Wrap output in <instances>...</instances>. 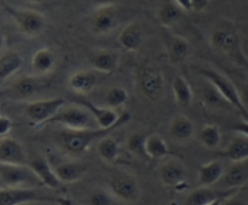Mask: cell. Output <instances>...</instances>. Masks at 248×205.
<instances>
[{
    "label": "cell",
    "mask_w": 248,
    "mask_h": 205,
    "mask_svg": "<svg viewBox=\"0 0 248 205\" xmlns=\"http://www.w3.org/2000/svg\"><path fill=\"white\" fill-rule=\"evenodd\" d=\"M0 182L4 187L39 188L41 181L29 164H5L0 163Z\"/></svg>",
    "instance_id": "5"
},
{
    "label": "cell",
    "mask_w": 248,
    "mask_h": 205,
    "mask_svg": "<svg viewBox=\"0 0 248 205\" xmlns=\"http://www.w3.org/2000/svg\"><path fill=\"white\" fill-rule=\"evenodd\" d=\"M220 181L225 188H240L248 181V160L232 163L225 170Z\"/></svg>",
    "instance_id": "24"
},
{
    "label": "cell",
    "mask_w": 248,
    "mask_h": 205,
    "mask_svg": "<svg viewBox=\"0 0 248 205\" xmlns=\"http://www.w3.org/2000/svg\"><path fill=\"white\" fill-rule=\"evenodd\" d=\"M128 99H130V95H128L127 90L121 86H113L107 92L104 102L108 107L118 109L125 106L128 102Z\"/></svg>",
    "instance_id": "33"
},
{
    "label": "cell",
    "mask_w": 248,
    "mask_h": 205,
    "mask_svg": "<svg viewBox=\"0 0 248 205\" xmlns=\"http://www.w3.org/2000/svg\"><path fill=\"white\" fill-rule=\"evenodd\" d=\"M65 106V100L62 97H51V99L36 100L29 102L24 108L26 117L31 124L38 126L47 125L48 120Z\"/></svg>",
    "instance_id": "7"
},
{
    "label": "cell",
    "mask_w": 248,
    "mask_h": 205,
    "mask_svg": "<svg viewBox=\"0 0 248 205\" xmlns=\"http://www.w3.org/2000/svg\"><path fill=\"white\" fill-rule=\"evenodd\" d=\"M98 84V77L89 70H77L68 78V86L74 94L87 95Z\"/></svg>",
    "instance_id": "21"
},
{
    "label": "cell",
    "mask_w": 248,
    "mask_h": 205,
    "mask_svg": "<svg viewBox=\"0 0 248 205\" xmlns=\"http://www.w3.org/2000/svg\"><path fill=\"white\" fill-rule=\"evenodd\" d=\"M183 10L174 1H166L160 6L157 11V18L164 28H170L181 19Z\"/></svg>",
    "instance_id": "31"
},
{
    "label": "cell",
    "mask_w": 248,
    "mask_h": 205,
    "mask_svg": "<svg viewBox=\"0 0 248 205\" xmlns=\"http://www.w3.org/2000/svg\"><path fill=\"white\" fill-rule=\"evenodd\" d=\"M107 188L119 203L135 204L142 197L140 182L130 172L118 171L111 174Z\"/></svg>",
    "instance_id": "4"
},
{
    "label": "cell",
    "mask_w": 248,
    "mask_h": 205,
    "mask_svg": "<svg viewBox=\"0 0 248 205\" xmlns=\"http://www.w3.org/2000/svg\"><path fill=\"white\" fill-rule=\"evenodd\" d=\"M172 91L177 104L182 108H189L193 103L194 94L190 84L182 75H176L172 83Z\"/></svg>",
    "instance_id": "30"
},
{
    "label": "cell",
    "mask_w": 248,
    "mask_h": 205,
    "mask_svg": "<svg viewBox=\"0 0 248 205\" xmlns=\"http://www.w3.org/2000/svg\"><path fill=\"white\" fill-rule=\"evenodd\" d=\"M240 188H227V191H213L207 186H199L188 194L186 204L188 205H215L227 203L239 192Z\"/></svg>",
    "instance_id": "11"
},
{
    "label": "cell",
    "mask_w": 248,
    "mask_h": 205,
    "mask_svg": "<svg viewBox=\"0 0 248 205\" xmlns=\"http://www.w3.org/2000/svg\"><path fill=\"white\" fill-rule=\"evenodd\" d=\"M29 2H31V4H43L45 0H28Z\"/></svg>",
    "instance_id": "43"
},
{
    "label": "cell",
    "mask_w": 248,
    "mask_h": 205,
    "mask_svg": "<svg viewBox=\"0 0 248 205\" xmlns=\"http://www.w3.org/2000/svg\"><path fill=\"white\" fill-rule=\"evenodd\" d=\"M183 11H191V0H173Z\"/></svg>",
    "instance_id": "39"
},
{
    "label": "cell",
    "mask_w": 248,
    "mask_h": 205,
    "mask_svg": "<svg viewBox=\"0 0 248 205\" xmlns=\"http://www.w3.org/2000/svg\"><path fill=\"white\" fill-rule=\"evenodd\" d=\"M199 73L212 85L213 89L217 91V94L223 100H225L228 103L232 104L234 108H236L245 117V119H248V111L246 107L244 106V103H242L240 91L229 78H227L224 74L218 72V70L211 69V68L201 69L199 70Z\"/></svg>",
    "instance_id": "3"
},
{
    "label": "cell",
    "mask_w": 248,
    "mask_h": 205,
    "mask_svg": "<svg viewBox=\"0 0 248 205\" xmlns=\"http://www.w3.org/2000/svg\"><path fill=\"white\" fill-rule=\"evenodd\" d=\"M144 140L145 137L140 133L132 134L130 137L127 138V148L130 152H132L133 154L137 155H145L144 152Z\"/></svg>",
    "instance_id": "35"
},
{
    "label": "cell",
    "mask_w": 248,
    "mask_h": 205,
    "mask_svg": "<svg viewBox=\"0 0 248 205\" xmlns=\"http://www.w3.org/2000/svg\"><path fill=\"white\" fill-rule=\"evenodd\" d=\"M225 169L219 160L205 163L200 165L198 171V180L200 186L211 187L219 182L224 175Z\"/></svg>",
    "instance_id": "26"
},
{
    "label": "cell",
    "mask_w": 248,
    "mask_h": 205,
    "mask_svg": "<svg viewBox=\"0 0 248 205\" xmlns=\"http://www.w3.org/2000/svg\"><path fill=\"white\" fill-rule=\"evenodd\" d=\"M118 203L119 202L114 198V196L109 192L108 188H97L96 191L92 192L89 198V204L92 205H111Z\"/></svg>",
    "instance_id": "34"
},
{
    "label": "cell",
    "mask_w": 248,
    "mask_h": 205,
    "mask_svg": "<svg viewBox=\"0 0 248 205\" xmlns=\"http://www.w3.org/2000/svg\"><path fill=\"white\" fill-rule=\"evenodd\" d=\"M41 78L40 75H23L18 78L10 87V96L26 100L39 94L46 86Z\"/></svg>",
    "instance_id": "14"
},
{
    "label": "cell",
    "mask_w": 248,
    "mask_h": 205,
    "mask_svg": "<svg viewBox=\"0 0 248 205\" xmlns=\"http://www.w3.org/2000/svg\"><path fill=\"white\" fill-rule=\"evenodd\" d=\"M94 118L91 112L84 107L80 106H70L62 107L52 118L48 120L47 124H60L65 126L67 129L78 130V129H87L93 128Z\"/></svg>",
    "instance_id": "6"
},
{
    "label": "cell",
    "mask_w": 248,
    "mask_h": 205,
    "mask_svg": "<svg viewBox=\"0 0 248 205\" xmlns=\"http://www.w3.org/2000/svg\"><path fill=\"white\" fill-rule=\"evenodd\" d=\"M120 21V14L115 5L97 7L96 12L91 18V31L97 35H104L118 27Z\"/></svg>",
    "instance_id": "12"
},
{
    "label": "cell",
    "mask_w": 248,
    "mask_h": 205,
    "mask_svg": "<svg viewBox=\"0 0 248 205\" xmlns=\"http://www.w3.org/2000/svg\"><path fill=\"white\" fill-rule=\"evenodd\" d=\"M5 46H6V38H5V35L2 34V32L0 31V51H1Z\"/></svg>",
    "instance_id": "42"
},
{
    "label": "cell",
    "mask_w": 248,
    "mask_h": 205,
    "mask_svg": "<svg viewBox=\"0 0 248 205\" xmlns=\"http://www.w3.org/2000/svg\"><path fill=\"white\" fill-rule=\"evenodd\" d=\"M110 135L104 136L101 140L97 141V153H98V157L101 158L102 162L107 163V164H114L118 160L121 152L119 141Z\"/></svg>",
    "instance_id": "29"
},
{
    "label": "cell",
    "mask_w": 248,
    "mask_h": 205,
    "mask_svg": "<svg viewBox=\"0 0 248 205\" xmlns=\"http://www.w3.org/2000/svg\"><path fill=\"white\" fill-rule=\"evenodd\" d=\"M240 96H241L242 103H244V106L246 107V109L248 111V84L242 87L241 91H240Z\"/></svg>",
    "instance_id": "41"
},
{
    "label": "cell",
    "mask_w": 248,
    "mask_h": 205,
    "mask_svg": "<svg viewBox=\"0 0 248 205\" xmlns=\"http://www.w3.org/2000/svg\"><path fill=\"white\" fill-rule=\"evenodd\" d=\"M211 44L215 49L229 55L240 52V38L236 29L229 22H219L211 34Z\"/></svg>",
    "instance_id": "9"
},
{
    "label": "cell",
    "mask_w": 248,
    "mask_h": 205,
    "mask_svg": "<svg viewBox=\"0 0 248 205\" xmlns=\"http://www.w3.org/2000/svg\"><path fill=\"white\" fill-rule=\"evenodd\" d=\"M247 58H248V56H247Z\"/></svg>",
    "instance_id": "45"
},
{
    "label": "cell",
    "mask_w": 248,
    "mask_h": 205,
    "mask_svg": "<svg viewBox=\"0 0 248 205\" xmlns=\"http://www.w3.org/2000/svg\"><path fill=\"white\" fill-rule=\"evenodd\" d=\"M12 126H14V121L11 120V118L0 114V138L9 135L10 131L12 130Z\"/></svg>",
    "instance_id": "36"
},
{
    "label": "cell",
    "mask_w": 248,
    "mask_h": 205,
    "mask_svg": "<svg viewBox=\"0 0 248 205\" xmlns=\"http://www.w3.org/2000/svg\"><path fill=\"white\" fill-rule=\"evenodd\" d=\"M0 114H1V107H0Z\"/></svg>",
    "instance_id": "44"
},
{
    "label": "cell",
    "mask_w": 248,
    "mask_h": 205,
    "mask_svg": "<svg viewBox=\"0 0 248 205\" xmlns=\"http://www.w3.org/2000/svg\"><path fill=\"white\" fill-rule=\"evenodd\" d=\"M34 202H56L44 197L38 188L24 187H4L0 189V205H18Z\"/></svg>",
    "instance_id": "10"
},
{
    "label": "cell",
    "mask_w": 248,
    "mask_h": 205,
    "mask_svg": "<svg viewBox=\"0 0 248 205\" xmlns=\"http://www.w3.org/2000/svg\"><path fill=\"white\" fill-rule=\"evenodd\" d=\"M52 167L62 184H74V182L80 181L84 179L87 172L86 165L79 162H69V160L58 162Z\"/></svg>",
    "instance_id": "20"
},
{
    "label": "cell",
    "mask_w": 248,
    "mask_h": 205,
    "mask_svg": "<svg viewBox=\"0 0 248 205\" xmlns=\"http://www.w3.org/2000/svg\"><path fill=\"white\" fill-rule=\"evenodd\" d=\"M232 131H235L236 134H244V135L248 136V119H245V120L235 124Z\"/></svg>",
    "instance_id": "38"
},
{
    "label": "cell",
    "mask_w": 248,
    "mask_h": 205,
    "mask_svg": "<svg viewBox=\"0 0 248 205\" xmlns=\"http://www.w3.org/2000/svg\"><path fill=\"white\" fill-rule=\"evenodd\" d=\"M34 74L45 77L50 74L56 67V55L50 48H41L35 51L31 61Z\"/></svg>",
    "instance_id": "23"
},
{
    "label": "cell",
    "mask_w": 248,
    "mask_h": 205,
    "mask_svg": "<svg viewBox=\"0 0 248 205\" xmlns=\"http://www.w3.org/2000/svg\"><path fill=\"white\" fill-rule=\"evenodd\" d=\"M211 0H191V11L203 12L210 5Z\"/></svg>",
    "instance_id": "37"
},
{
    "label": "cell",
    "mask_w": 248,
    "mask_h": 205,
    "mask_svg": "<svg viewBox=\"0 0 248 205\" xmlns=\"http://www.w3.org/2000/svg\"><path fill=\"white\" fill-rule=\"evenodd\" d=\"M28 155L24 146L14 137L0 138V163L5 164H28Z\"/></svg>",
    "instance_id": "13"
},
{
    "label": "cell",
    "mask_w": 248,
    "mask_h": 205,
    "mask_svg": "<svg viewBox=\"0 0 248 205\" xmlns=\"http://www.w3.org/2000/svg\"><path fill=\"white\" fill-rule=\"evenodd\" d=\"M29 167L34 170L36 176L41 181L43 186L48 187L52 189H58L62 186V182L56 175L55 169L50 160L45 157H35L28 162Z\"/></svg>",
    "instance_id": "15"
},
{
    "label": "cell",
    "mask_w": 248,
    "mask_h": 205,
    "mask_svg": "<svg viewBox=\"0 0 248 205\" xmlns=\"http://www.w3.org/2000/svg\"><path fill=\"white\" fill-rule=\"evenodd\" d=\"M137 84L140 94L145 99L149 101H156L164 92V75L156 68L143 66L138 70Z\"/></svg>",
    "instance_id": "8"
},
{
    "label": "cell",
    "mask_w": 248,
    "mask_h": 205,
    "mask_svg": "<svg viewBox=\"0 0 248 205\" xmlns=\"http://www.w3.org/2000/svg\"><path fill=\"white\" fill-rule=\"evenodd\" d=\"M94 6H107V5H115L119 0H90Z\"/></svg>",
    "instance_id": "40"
},
{
    "label": "cell",
    "mask_w": 248,
    "mask_h": 205,
    "mask_svg": "<svg viewBox=\"0 0 248 205\" xmlns=\"http://www.w3.org/2000/svg\"><path fill=\"white\" fill-rule=\"evenodd\" d=\"M164 38V43L170 60L173 63L184 62L190 53L189 41L183 36L172 33H165Z\"/></svg>",
    "instance_id": "18"
},
{
    "label": "cell",
    "mask_w": 248,
    "mask_h": 205,
    "mask_svg": "<svg viewBox=\"0 0 248 205\" xmlns=\"http://www.w3.org/2000/svg\"><path fill=\"white\" fill-rule=\"evenodd\" d=\"M223 157L232 163L248 160V136L237 134L235 137H232L228 143L227 148L223 151Z\"/></svg>",
    "instance_id": "25"
},
{
    "label": "cell",
    "mask_w": 248,
    "mask_h": 205,
    "mask_svg": "<svg viewBox=\"0 0 248 205\" xmlns=\"http://www.w3.org/2000/svg\"><path fill=\"white\" fill-rule=\"evenodd\" d=\"M119 128L120 126H114L109 129L87 128L78 129V130L67 129L58 134V142L67 152L73 153V154H82L91 147L92 143L99 141L104 136L110 135Z\"/></svg>",
    "instance_id": "1"
},
{
    "label": "cell",
    "mask_w": 248,
    "mask_h": 205,
    "mask_svg": "<svg viewBox=\"0 0 248 205\" xmlns=\"http://www.w3.org/2000/svg\"><path fill=\"white\" fill-rule=\"evenodd\" d=\"M170 135L176 142L188 143L195 135L193 121L186 116L177 114L170 124Z\"/></svg>",
    "instance_id": "22"
},
{
    "label": "cell",
    "mask_w": 248,
    "mask_h": 205,
    "mask_svg": "<svg viewBox=\"0 0 248 205\" xmlns=\"http://www.w3.org/2000/svg\"><path fill=\"white\" fill-rule=\"evenodd\" d=\"M23 66V57L17 51H5L0 55V83L16 74Z\"/></svg>",
    "instance_id": "28"
},
{
    "label": "cell",
    "mask_w": 248,
    "mask_h": 205,
    "mask_svg": "<svg viewBox=\"0 0 248 205\" xmlns=\"http://www.w3.org/2000/svg\"><path fill=\"white\" fill-rule=\"evenodd\" d=\"M89 63L93 69L101 73H113L120 65V56L111 50H97L89 56Z\"/></svg>",
    "instance_id": "19"
},
{
    "label": "cell",
    "mask_w": 248,
    "mask_h": 205,
    "mask_svg": "<svg viewBox=\"0 0 248 205\" xmlns=\"http://www.w3.org/2000/svg\"><path fill=\"white\" fill-rule=\"evenodd\" d=\"M143 41H144V32L137 22H130L124 26L118 35L119 45L124 50L130 51V52L140 50Z\"/></svg>",
    "instance_id": "17"
},
{
    "label": "cell",
    "mask_w": 248,
    "mask_h": 205,
    "mask_svg": "<svg viewBox=\"0 0 248 205\" xmlns=\"http://www.w3.org/2000/svg\"><path fill=\"white\" fill-rule=\"evenodd\" d=\"M199 141L207 150H217L222 143L220 129L215 124H207L199 133Z\"/></svg>",
    "instance_id": "32"
},
{
    "label": "cell",
    "mask_w": 248,
    "mask_h": 205,
    "mask_svg": "<svg viewBox=\"0 0 248 205\" xmlns=\"http://www.w3.org/2000/svg\"><path fill=\"white\" fill-rule=\"evenodd\" d=\"M159 177L165 186H179L186 177V168H184L183 162L178 158H171L166 160L160 167Z\"/></svg>",
    "instance_id": "16"
},
{
    "label": "cell",
    "mask_w": 248,
    "mask_h": 205,
    "mask_svg": "<svg viewBox=\"0 0 248 205\" xmlns=\"http://www.w3.org/2000/svg\"><path fill=\"white\" fill-rule=\"evenodd\" d=\"M0 5L14 19L18 31L24 35L34 38V36H38L44 33V31L46 29L47 21L41 12L31 9L12 6L7 2H0Z\"/></svg>",
    "instance_id": "2"
},
{
    "label": "cell",
    "mask_w": 248,
    "mask_h": 205,
    "mask_svg": "<svg viewBox=\"0 0 248 205\" xmlns=\"http://www.w3.org/2000/svg\"><path fill=\"white\" fill-rule=\"evenodd\" d=\"M145 157L153 160H162L170 153L169 145L160 134L153 133L145 136L144 140Z\"/></svg>",
    "instance_id": "27"
}]
</instances>
